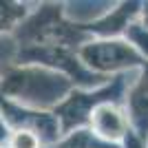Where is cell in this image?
<instances>
[{"label":"cell","instance_id":"1","mask_svg":"<svg viewBox=\"0 0 148 148\" xmlns=\"http://www.w3.org/2000/svg\"><path fill=\"white\" fill-rule=\"evenodd\" d=\"M84 64L91 69L99 71V73H108V71H119V69H133L144 64V58L133 49V44L126 40H97L86 47H82L80 51Z\"/></svg>","mask_w":148,"mask_h":148},{"label":"cell","instance_id":"2","mask_svg":"<svg viewBox=\"0 0 148 148\" xmlns=\"http://www.w3.org/2000/svg\"><path fill=\"white\" fill-rule=\"evenodd\" d=\"M91 124L95 128V135L104 137L106 142H117L128 135V117L122 108L108 102H102L91 111Z\"/></svg>","mask_w":148,"mask_h":148},{"label":"cell","instance_id":"3","mask_svg":"<svg viewBox=\"0 0 148 148\" xmlns=\"http://www.w3.org/2000/svg\"><path fill=\"white\" fill-rule=\"evenodd\" d=\"M130 102V115L135 122L139 135H148V62H144V73L135 88L128 95Z\"/></svg>","mask_w":148,"mask_h":148},{"label":"cell","instance_id":"4","mask_svg":"<svg viewBox=\"0 0 148 148\" xmlns=\"http://www.w3.org/2000/svg\"><path fill=\"white\" fill-rule=\"evenodd\" d=\"M137 11H139V5H135V2H124V5H119V9L113 11V16H106L104 20H99L97 25L91 27V29L108 38V36H113V33L122 31V29H128L130 18H133Z\"/></svg>","mask_w":148,"mask_h":148},{"label":"cell","instance_id":"5","mask_svg":"<svg viewBox=\"0 0 148 148\" xmlns=\"http://www.w3.org/2000/svg\"><path fill=\"white\" fill-rule=\"evenodd\" d=\"M64 148H117L111 142H102L97 135H93L91 130H77L64 142Z\"/></svg>","mask_w":148,"mask_h":148},{"label":"cell","instance_id":"6","mask_svg":"<svg viewBox=\"0 0 148 148\" xmlns=\"http://www.w3.org/2000/svg\"><path fill=\"white\" fill-rule=\"evenodd\" d=\"M126 36H128L133 49H135L142 58H148V27H144V25H128Z\"/></svg>","mask_w":148,"mask_h":148},{"label":"cell","instance_id":"7","mask_svg":"<svg viewBox=\"0 0 148 148\" xmlns=\"http://www.w3.org/2000/svg\"><path fill=\"white\" fill-rule=\"evenodd\" d=\"M40 146V139L33 135V130H18L16 135H13V148H38Z\"/></svg>","mask_w":148,"mask_h":148},{"label":"cell","instance_id":"8","mask_svg":"<svg viewBox=\"0 0 148 148\" xmlns=\"http://www.w3.org/2000/svg\"><path fill=\"white\" fill-rule=\"evenodd\" d=\"M20 16V9H13L9 5H0V27H5L7 22H11Z\"/></svg>","mask_w":148,"mask_h":148},{"label":"cell","instance_id":"9","mask_svg":"<svg viewBox=\"0 0 148 148\" xmlns=\"http://www.w3.org/2000/svg\"><path fill=\"white\" fill-rule=\"evenodd\" d=\"M126 148H144V144H142V139L137 135H133L128 130V135H126Z\"/></svg>","mask_w":148,"mask_h":148},{"label":"cell","instance_id":"10","mask_svg":"<svg viewBox=\"0 0 148 148\" xmlns=\"http://www.w3.org/2000/svg\"><path fill=\"white\" fill-rule=\"evenodd\" d=\"M142 11H144V22H146L144 27H148V5H144V9H142Z\"/></svg>","mask_w":148,"mask_h":148}]
</instances>
